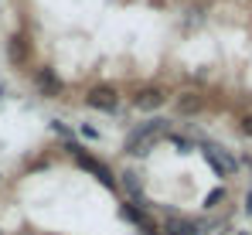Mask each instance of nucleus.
I'll return each instance as SVG.
<instances>
[{"label":"nucleus","mask_w":252,"mask_h":235,"mask_svg":"<svg viewBox=\"0 0 252 235\" xmlns=\"http://www.w3.org/2000/svg\"><path fill=\"white\" fill-rule=\"evenodd\" d=\"M167 133H170V123L164 116H154V119H147V123H140V126L129 130L123 150L129 157H147L160 140H167Z\"/></svg>","instance_id":"f257e3e1"},{"label":"nucleus","mask_w":252,"mask_h":235,"mask_svg":"<svg viewBox=\"0 0 252 235\" xmlns=\"http://www.w3.org/2000/svg\"><path fill=\"white\" fill-rule=\"evenodd\" d=\"M123 188L129 191V195H140V191H143V181H140L136 174H129V170H126V174H123Z\"/></svg>","instance_id":"9b49d317"},{"label":"nucleus","mask_w":252,"mask_h":235,"mask_svg":"<svg viewBox=\"0 0 252 235\" xmlns=\"http://www.w3.org/2000/svg\"><path fill=\"white\" fill-rule=\"evenodd\" d=\"M239 130H242L246 136H252V113H249V116H242V119H239Z\"/></svg>","instance_id":"4468645a"},{"label":"nucleus","mask_w":252,"mask_h":235,"mask_svg":"<svg viewBox=\"0 0 252 235\" xmlns=\"http://www.w3.org/2000/svg\"><path fill=\"white\" fill-rule=\"evenodd\" d=\"M38 89H41L44 96H58L65 85H62V78L55 75V68H48V65H44V68H38Z\"/></svg>","instance_id":"6e6552de"},{"label":"nucleus","mask_w":252,"mask_h":235,"mask_svg":"<svg viewBox=\"0 0 252 235\" xmlns=\"http://www.w3.org/2000/svg\"><path fill=\"white\" fill-rule=\"evenodd\" d=\"M246 211L252 215V188H249V195H246Z\"/></svg>","instance_id":"2eb2a0df"},{"label":"nucleus","mask_w":252,"mask_h":235,"mask_svg":"<svg viewBox=\"0 0 252 235\" xmlns=\"http://www.w3.org/2000/svg\"><path fill=\"white\" fill-rule=\"evenodd\" d=\"M164 235H201L198 222H184V218H170L164 225Z\"/></svg>","instance_id":"1a4fd4ad"},{"label":"nucleus","mask_w":252,"mask_h":235,"mask_svg":"<svg viewBox=\"0 0 252 235\" xmlns=\"http://www.w3.org/2000/svg\"><path fill=\"white\" fill-rule=\"evenodd\" d=\"M0 235H3V229H0Z\"/></svg>","instance_id":"dca6fc26"},{"label":"nucleus","mask_w":252,"mask_h":235,"mask_svg":"<svg viewBox=\"0 0 252 235\" xmlns=\"http://www.w3.org/2000/svg\"><path fill=\"white\" fill-rule=\"evenodd\" d=\"M218 201H225V188H215V191L205 198V208H218Z\"/></svg>","instance_id":"f8f14e48"},{"label":"nucleus","mask_w":252,"mask_h":235,"mask_svg":"<svg viewBox=\"0 0 252 235\" xmlns=\"http://www.w3.org/2000/svg\"><path fill=\"white\" fill-rule=\"evenodd\" d=\"M7 58H10V65L14 68H24L28 65V58H31V41H28V34H10V41H7Z\"/></svg>","instance_id":"39448f33"},{"label":"nucleus","mask_w":252,"mask_h":235,"mask_svg":"<svg viewBox=\"0 0 252 235\" xmlns=\"http://www.w3.org/2000/svg\"><path fill=\"white\" fill-rule=\"evenodd\" d=\"M65 150H68V154L75 157V164H79L82 170H89V174H92V177H95V181H99L102 188H109V191H116V188H120V181L113 177V170H109V167H106L102 160H95L92 154H85V150H79L75 143H65Z\"/></svg>","instance_id":"f03ea898"},{"label":"nucleus","mask_w":252,"mask_h":235,"mask_svg":"<svg viewBox=\"0 0 252 235\" xmlns=\"http://www.w3.org/2000/svg\"><path fill=\"white\" fill-rule=\"evenodd\" d=\"M120 211H123V218H126V222H133V225H136L140 232H150V229H157V225L150 222L147 208H136L133 201H123V208H120Z\"/></svg>","instance_id":"0eeeda50"},{"label":"nucleus","mask_w":252,"mask_h":235,"mask_svg":"<svg viewBox=\"0 0 252 235\" xmlns=\"http://www.w3.org/2000/svg\"><path fill=\"white\" fill-rule=\"evenodd\" d=\"M79 133H82L85 140H99V130H95V126H85V123H82V126H79Z\"/></svg>","instance_id":"ddd939ff"},{"label":"nucleus","mask_w":252,"mask_h":235,"mask_svg":"<svg viewBox=\"0 0 252 235\" xmlns=\"http://www.w3.org/2000/svg\"><path fill=\"white\" fill-rule=\"evenodd\" d=\"M205 160H208L211 167H215V174L218 177H232L235 174V157L228 154V150H221V147H205Z\"/></svg>","instance_id":"20e7f679"},{"label":"nucleus","mask_w":252,"mask_h":235,"mask_svg":"<svg viewBox=\"0 0 252 235\" xmlns=\"http://www.w3.org/2000/svg\"><path fill=\"white\" fill-rule=\"evenodd\" d=\"M85 106H92V109H99V113H116L120 92H116L113 85H95V89L85 92Z\"/></svg>","instance_id":"7ed1b4c3"},{"label":"nucleus","mask_w":252,"mask_h":235,"mask_svg":"<svg viewBox=\"0 0 252 235\" xmlns=\"http://www.w3.org/2000/svg\"><path fill=\"white\" fill-rule=\"evenodd\" d=\"M164 102H167V92H164L160 85H147V89H140V92L133 96V106H136V109H143V113L160 109Z\"/></svg>","instance_id":"423d86ee"},{"label":"nucleus","mask_w":252,"mask_h":235,"mask_svg":"<svg viewBox=\"0 0 252 235\" xmlns=\"http://www.w3.org/2000/svg\"><path fill=\"white\" fill-rule=\"evenodd\" d=\"M201 106H205V99H201L198 92H184V96L177 99V109H181L184 116H191V113H201Z\"/></svg>","instance_id":"9d476101"}]
</instances>
